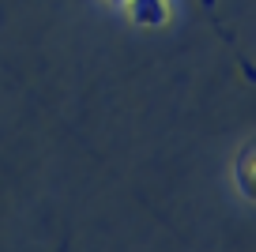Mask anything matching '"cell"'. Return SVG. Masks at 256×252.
Wrapping results in <instances>:
<instances>
[{
  "label": "cell",
  "mask_w": 256,
  "mask_h": 252,
  "mask_svg": "<svg viewBox=\"0 0 256 252\" xmlns=\"http://www.w3.org/2000/svg\"><path fill=\"white\" fill-rule=\"evenodd\" d=\"M234 184L248 204H256V140H248L241 147L238 162H234Z\"/></svg>",
  "instance_id": "6da1fadb"
},
{
  "label": "cell",
  "mask_w": 256,
  "mask_h": 252,
  "mask_svg": "<svg viewBox=\"0 0 256 252\" xmlns=\"http://www.w3.org/2000/svg\"><path fill=\"white\" fill-rule=\"evenodd\" d=\"M117 8H124L128 16L136 19V23H144V26H158L162 19L170 16V4L166 0H113Z\"/></svg>",
  "instance_id": "7a4b0ae2"
}]
</instances>
